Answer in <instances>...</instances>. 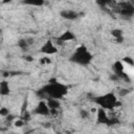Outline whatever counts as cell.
I'll list each match as a JSON object with an SVG mask.
<instances>
[{"label": "cell", "instance_id": "3957f363", "mask_svg": "<svg viewBox=\"0 0 134 134\" xmlns=\"http://www.w3.org/2000/svg\"><path fill=\"white\" fill-rule=\"evenodd\" d=\"M92 58V53L88 50V48L85 45H81L70 55L69 61L81 66H87L91 63Z\"/></svg>", "mask_w": 134, "mask_h": 134}, {"label": "cell", "instance_id": "ba28073f", "mask_svg": "<svg viewBox=\"0 0 134 134\" xmlns=\"http://www.w3.org/2000/svg\"><path fill=\"white\" fill-rule=\"evenodd\" d=\"M73 40H75V35H74L72 31H70V30L64 31L61 36H59V37L55 39L57 44H59V45H63L64 43L70 42V41H73Z\"/></svg>", "mask_w": 134, "mask_h": 134}, {"label": "cell", "instance_id": "e0dca14e", "mask_svg": "<svg viewBox=\"0 0 134 134\" xmlns=\"http://www.w3.org/2000/svg\"><path fill=\"white\" fill-rule=\"evenodd\" d=\"M111 35L114 39H117V38H120V37H124V31L119 28H115V29H112L111 30Z\"/></svg>", "mask_w": 134, "mask_h": 134}, {"label": "cell", "instance_id": "7c38bea8", "mask_svg": "<svg viewBox=\"0 0 134 134\" xmlns=\"http://www.w3.org/2000/svg\"><path fill=\"white\" fill-rule=\"evenodd\" d=\"M112 67H113V71H114V73L117 74L119 77H120L121 74L125 72V66H124L122 62H120V61H116V62H114V64H113Z\"/></svg>", "mask_w": 134, "mask_h": 134}, {"label": "cell", "instance_id": "4316f807", "mask_svg": "<svg viewBox=\"0 0 134 134\" xmlns=\"http://www.w3.org/2000/svg\"><path fill=\"white\" fill-rule=\"evenodd\" d=\"M25 60H26V61H28V62H31V61H34L32 57H30V55H27V57H25Z\"/></svg>", "mask_w": 134, "mask_h": 134}, {"label": "cell", "instance_id": "d6986e66", "mask_svg": "<svg viewBox=\"0 0 134 134\" xmlns=\"http://www.w3.org/2000/svg\"><path fill=\"white\" fill-rule=\"evenodd\" d=\"M26 125V122L22 119V118H18V119H16L15 121H14V126L16 127V128H22V127H24Z\"/></svg>", "mask_w": 134, "mask_h": 134}, {"label": "cell", "instance_id": "d4e9b609", "mask_svg": "<svg viewBox=\"0 0 134 134\" xmlns=\"http://www.w3.org/2000/svg\"><path fill=\"white\" fill-rule=\"evenodd\" d=\"M15 118H16V117H15V115H13V114H8V115H6V116H5V119H6L8 122L13 121Z\"/></svg>", "mask_w": 134, "mask_h": 134}, {"label": "cell", "instance_id": "5b68a950", "mask_svg": "<svg viewBox=\"0 0 134 134\" xmlns=\"http://www.w3.org/2000/svg\"><path fill=\"white\" fill-rule=\"evenodd\" d=\"M49 111L50 109L48 108L46 100L45 99H41L39 100L38 105L36 106V108L32 110V113L36 115H41V116H47L49 115Z\"/></svg>", "mask_w": 134, "mask_h": 134}, {"label": "cell", "instance_id": "ffe728a7", "mask_svg": "<svg viewBox=\"0 0 134 134\" xmlns=\"http://www.w3.org/2000/svg\"><path fill=\"white\" fill-rule=\"evenodd\" d=\"M129 93H131V89H128V88H121L118 90V95L119 96H125V95H128Z\"/></svg>", "mask_w": 134, "mask_h": 134}, {"label": "cell", "instance_id": "9c48e42d", "mask_svg": "<svg viewBox=\"0 0 134 134\" xmlns=\"http://www.w3.org/2000/svg\"><path fill=\"white\" fill-rule=\"evenodd\" d=\"M60 16L65 19V20H69V21H72V20H75L80 17V14L75 10H72V9H64L60 13Z\"/></svg>", "mask_w": 134, "mask_h": 134}, {"label": "cell", "instance_id": "cb8c5ba5", "mask_svg": "<svg viewBox=\"0 0 134 134\" xmlns=\"http://www.w3.org/2000/svg\"><path fill=\"white\" fill-rule=\"evenodd\" d=\"M110 80H111V81H113V82H118V81H120V77H119L117 74L113 73V74H111V75H110Z\"/></svg>", "mask_w": 134, "mask_h": 134}, {"label": "cell", "instance_id": "4dcf8cb0", "mask_svg": "<svg viewBox=\"0 0 134 134\" xmlns=\"http://www.w3.org/2000/svg\"><path fill=\"white\" fill-rule=\"evenodd\" d=\"M59 1H61V0H59Z\"/></svg>", "mask_w": 134, "mask_h": 134}, {"label": "cell", "instance_id": "4fadbf2b", "mask_svg": "<svg viewBox=\"0 0 134 134\" xmlns=\"http://www.w3.org/2000/svg\"><path fill=\"white\" fill-rule=\"evenodd\" d=\"M23 3L31 6H43L45 3V0H24Z\"/></svg>", "mask_w": 134, "mask_h": 134}, {"label": "cell", "instance_id": "603a6c76", "mask_svg": "<svg viewBox=\"0 0 134 134\" xmlns=\"http://www.w3.org/2000/svg\"><path fill=\"white\" fill-rule=\"evenodd\" d=\"M8 114H9V110H8V108H6V107H2V108H0V115H1V116L5 117V116L8 115Z\"/></svg>", "mask_w": 134, "mask_h": 134}, {"label": "cell", "instance_id": "f1b7e54d", "mask_svg": "<svg viewBox=\"0 0 134 134\" xmlns=\"http://www.w3.org/2000/svg\"><path fill=\"white\" fill-rule=\"evenodd\" d=\"M1 36H2V30H1V28H0V43H1Z\"/></svg>", "mask_w": 134, "mask_h": 134}, {"label": "cell", "instance_id": "52a82bcc", "mask_svg": "<svg viewBox=\"0 0 134 134\" xmlns=\"http://www.w3.org/2000/svg\"><path fill=\"white\" fill-rule=\"evenodd\" d=\"M95 114H96V122L98 125H108V121H109V115L107 114V111L99 107L96 109L95 111Z\"/></svg>", "mask_w": 134, "mask_h": 134}, {"label": "cell", "instance_id": "ac0fdd59", "mask_svg": "<svg viewBox=\"0 0 134 134\" xmlns=\"http://www.w3.org/2000/svg\"><path fill=\"white\" fill-rule=\"evenodd\" d=\"M80 116L83 118V119H87L90 117V112L86 109H81L80 110Z\"/></svg>", "mask_w": 134, "mask_h": 134}, {"label": "cell", "instance_id": "8fae6325", "mask_svg": "<svg viewBox=\"0 0 134 134\" xmlns=\"http://www.w3.org/2000/svg\"><path fill=\"white\" fill-rule=\"evenodd\" d=\"M10 93V88H9V84L6 80H3L0 82V95L2 96H6Z\"/></svg>", "mask_w": 134, "mask_h": 134}, {"label": "cell", "instance_id": "9a60e30c", "mask_svg": "<svg viewBox=\"0 0 134 134\" xmlns=\"http://www.w3.org/2000/svg\"><path fill=\"white\" fill-rule=\"evenodd\" d=\"M95 1H96L97 5H98L99 7H102V8H105V7H107L108 5H112V4L115 3L114 0H95Z\"/></svg>", "mask_w": 134, "mask_h": 134}, {"label": "cell", "instance_id": "7402d4cb", "mask_svg": "<svg viewBox=\"0 0 134 134\" xmlns=\"http://www.w3.org/2000/svg\"><path fill=\"white\" fill-rule=\"evenodd\" d=\"M40 64L42 65H47V64H51V60L48 58V57H44V58H41L40 59Z\"/></svg>", "mask_w": 134, "mask_h": 134}, {"label": "cell", "instance_id": "44dd1931", "mask_svg": "<svg viewBox=\"0 0 134 134\" xmlns=\"http://www.w3.org/2000/svg\"><path fill=\"white\" fill-rule=\"evenodd\" d=\"M122 61H124L126 64H128L129 66H131V67L134 66V60H133L131 57H128V55H127V57H125V58L122 59Z\"/></svg>", "mask_w": 134, "mask_h": 134}, {"label": "cell", "instance_id": "83f0119b", "mask_svg": "<svg viewBox=\"0 0 134 134\" xmlns=\"http://www.w3.org/2000/svg\"><path fill=\"white\" fill-rule=\"evenodd\" d=\"M13 0H2L1 1V3H3V4H5V3H10Z\"/></svg>", "mask_w": 134, "mask_h": 134}, {"label": "cell", "instance_id": "484cf974", "mask_svg": "<svg viewBox=\"0 0 134 134\" xmlns=\"http://www.w3.org/2000/svg\"><path fill=\"white\" fill-rule=\"evenodd\" d=\"M25 110H27V99H25V100L23 102V105H22V107H21V113L24 112Z\"/></svg>", "mask_w": 134, "mask_h": 134}, {"label": "cell", "instance_id": "30bf717a", "mask_svg": "<svg viewBox=\"0 0 134 134\" xmlns=\"http://www.w3.org/2000/svg\"><path fill=\"white\" fill-rule=\"evenodd\" d=\"M45 100H46V104H47V106H48V108L50 110H60V108H61V102H60V99L47 97Z\"/></svg>", "mask_w": 134, "mask_h": 134}, {"label": "cell", "instance_id": "6da1fadb", "mask_svg": "<svg viewBox=\"0 0 134 134\" xmlns=\"http://www.w3.org/2000/svg\"><path fill=\"white\" fill-rule=\"evenodd\" d=\"M68 93V87L57 81V79H51L46 85L37 90L36 94L40 99H46L47 97L62 99Z\"/></svg>", "mask_w": 134, "mask_h": 134}, {"label": "cell", "instance_id": "8992f818", "mask_svg": "<svg viewBox=\"0 0 134 134\" xmlns=\"http://www.w3.org/2000/svg\"><path fill=\"white\" fill-rule=\"evenodd\" d=\"M41 52L44 53V54H47V55H50V54H54L58 52V47L53 44V42L51 40H47L42 46H41Z\"/></svg>", "mask_w": 134, "mask_h": 134}, {"label": "cell", "instance_id": "f546056e", "mask_svg": "<svg viewBox=\"0 0 134 134\" xmlns=\"http://www.w3.org/2000/svg\"><path fill=\"white\" fill-rule=\"evenodd\" d=\"M0 4H1V1H0Z\"/></svg>", "mask_w": 134, "mask_h": 134}, {"label": "cell", "instance_id": "5bb4252c", "mask_svg": "<svg viewBox=\"0 0 134 134\" xmlns=\"http://www.w3.org/2000/svg\"><path fill=\"white\" fill-rule=\"evenodd\" d=\"M17 45H18V47L21 48L23 51H27L28 48H29V46H30V45L28 44V42H27L26 39H20V40H18Z\"/></svg>", "mask_w": 134, "mask_h": 134}, {"label": "cell", "instance_id": "7a4b0ae2", "mask_svg": "<svg viewBox=\"0 0 134 134\" xmlns=\"http://www.w3.org/2000/svg\"><path fill=\"white\" fill-rule=\"evenodd\" d=\"M91 99L105 110H114L121 106V103L117 99V96L114 92H108L103 95L92 96Z\"/></svg>", "mask_w": 134, "mask_h": 134}, {"label": "cell", "instance_id": "2e32d148", "mask_svg": "<svg viewBox=\"0 0 134 134\" xmlns=\"http://www.w3.org/2000/svg\"><path fill=\"white\" fill-rule=\"evenodd\" d=\"M20 118H22L26 124L31 119V113L28 111V110H25L24 112H22L21 113V116H20Z\"/></svg>", "mask_w": 134, "mask_h": 134}, {"label": "cell", "instance_id": "277c9868", "mask_svg": "<svg viewBox=\"0 0 134 134\" xmlns=\"http://www.w3.org/2000/svg\"><path fill=\"white\" fill-rule=\"evenodd\" d=\"M113 10L126 18H131L134 15V5L132 1H124L113 4Z\"/></svg>", "mask_w": 134, "mask_h": 134}]
</instances>
